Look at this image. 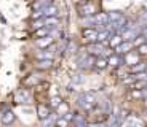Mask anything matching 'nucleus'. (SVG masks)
Wrapping results in <instances>:
<instances>
[{"mask_svg": "<svg viewBox=\"0 0 147 127\" xmlns=\"http://www.w3.org/2000/svg\"><path fill=\"white\" fill-rule=\"evenodd\" d=\"M78 13L82 18H90V16H96L98 13H101V7L98 5V2L94 0H88L78 7Z\"/></svg>", "mask_w": 147, "mask_h": 127, "instance_id": "f257e3e1", "label": "nucleus"}, {"mask_svg": "<svg viewBox=\"0 0 147 127\" xmlns=\"http://www.w3.org/2000/svg\"><path fill=\"white\" fill-rule=\"evenodd\" d=\"M78 105L83 110H91L96 105V95L94 92H85L78 97Z\"/></svg>", "mask_w": 147, "mask_h": 127, "instance_id": "f03ea898", "label": "nucleus"}, {"mask_svg": "<svg viewBox=\"0 0 147 127\" xmlns=\"http://www.w3.org/2000/svg\"><path fill=\"white\" fill-rule=\"evenodd\" d=\"M98 33H99V30L96 27H85L82 35H83V38L88 43H94V41H98Z\"/></svg>", "mask_w": 147, "mask_h": 127, "instance_id": "7ed1b4c3", "label": "nucleus"}, {"mask_svg": "<svg viewBox=\"0 0 147 127\" xmlns=\"http://www.w3.org/2000/svg\"><path fill=\"white\" fill-rule=\"evenodd\" d=\"M139 59H141V54L138 53V51H129V53H126L125 56H123V62H125L128 67H133L136 65V64H139Z\"/></svg>", "mask_w": 147, "mask_h": 127, "instance_id": "20e7f679", "label": "nucleus"}, {"mask_svg": "<svg viewBox=\"0 0 147 127\" xmlns=\"http://www.w3.org/2000/svg\"><path fill=\"white\" fill-rule=\"evenodd\" d=\"M55 38L51 35H47V37H42V38H37L35 40V46L40 48V49H48V46H51Z\"/></svg>", "mask_w": 147, "mask_h": 127, "instance_id": "39448f33", "label": "nucleus"}, {"mask_svg": "<svg viewBox=\"0 0 147 127\" xmlns=\"http://www.w3.org/2000/svg\"><path fill=\"white\" fill-rule=\"evenodd\" d=\"M30 97H29V92L26 89H19L18 92L15 94V102L16 103H29Z\"/></svg>", "mask_w": 147, "mask_h": 127, "instance_id": "423d86ee", "label": "nucleus"}, {"mask_svg": "<svg viewBox=\"0 0 147 127\" xmlns=\"http://www.w3.org/2000/svg\"><path fill=\"white\" fill-rule=\"evenodd\" d=\"M133 46H134V45H133L131 41H123V43H121L120 46H117V48H115V54L125 56L126 53H129V51H133Z\"/></svg>", "mask_w": 147, "mask_h": 127, "instance_id": "0eeeda50", "label": "nucleus"}, {"mask_svg": "<svg viewBox=\"0 0 147 127\" xmlns=\"http://www.w3.org/2000/svg\"><path fill=\"white\" fill-rule=\"evenodd\" d=\"M121 37H123V41H131V43H133V41L136 40L139 35H138V30L136 29H126L125 32L121 33Z\"/></svg>", "mask_w": 147, "mask_h": 127, "instance_id": "6e6552de", "label": "nucleus"}, {"mask_svg": "<svg viewBox=\"0 0 147 127\" xmlns=\"http://www.w3.org/2000/svg\"><path fill=\"white\" fill-rule=\"evenodd\" d=\"M121 43H123V37H121L120 33H112V35H110V38H109L110 48H117V46H120Z\"/></svg>", "mask_w": 147, "mask_h": 127, "instance_id": "1a4fd4ad", "label": "nucleus"}, {"mask_svg": "<svg viewBox=\"0 0 147 127\" xmlns=\"http://www.w3.org/2000/svg\"><path fill=\"white\" fill-rule=\"evenodd\" d=\"M43 13H45V18H53V16H58V13H59V8L56 7V5H48L47 8L43 10Z\"/></svg>", "mask_w": 147, "mask_h": 127, "instance_id": "9d476101", "label": "nucleus"}, {"mask_svg": "<svg viewBox=\"0 0 147 127\" xmlns=\"http://www.w3.org/2000/svg\"><path fill=\"white\" fill-rule=\"evenodd\" d=\"M15 119H16V116H15V113L11 111V110H7V111L2 114V122L3 124H11V122H15Z\"/></svg>", "mask_w": 147, "mask_h": 127, "instance_id": "9b49d317", "label": "nucleus"}, {"mask_svg": "<svg viewBox=\"0 0 147 127\" xmlns=\"http://www.w3.org/2000/svg\"><path fill=\"white\" fill-rule=\"evenodd\" d=\"M37 114H38V118L43 121V119H47V118H50V110L45 105H38L37 106Z\"/></svg>", "mask_w": 147, "mask_h": 127, "instance_id": "f8f14e48", "label": "nucleus"}, {"mask_svg": "<svg viewBox=\"0 0 147 127\" xmlns=\"http://www.w3.org/2000/svg\"><path fill=\"white\" fill-rule=\"evenodd\" d=\"M107 61H109V65H110V67H120L123 59H121L120 54H112L109 59H107Z\"/></svg>", "mask_w": 147, "mask_h": 127, "instance_id": "ddd939ff", "label": "nucleus"}, {"mask_svg": "<svg viewBox=\"0 0 147 127\" xmlns=\"http://www.w3.org/2000/svg\"><path fill=\"white\" fill-rule=\"evenodd\" d=\"M147 70V64L146 62H139V64H136V65L131 67V73L133 75H138V73H144Z\"/></svg>", "mask_w": 147, "mask_h": 127, "instance_id": "4468645a", "label": "nucleus"}, {"mask_svg": "<svg viewBox=\"0 0 147 127\" xmlns=\"http://www.w3.org/2000/svg\"><path fill=\"white\" fill-rule=\"evenodd\" d=\"M56 111H58V116H66L67 113H69V103H66V102H63V103H61V105L58 106V108H56Z\"/></svg>", "mask_w": 147, "mask_h": 127, "instance_id": "2eb2a0df", "label": "nucleus"}, {"mask_svg": "<svg viewBox=\"0 0 147 127\" xmlns=\"http://www.w3.org/2000/svg\"><path fill=\"white\" fill-rule=\"evenodd\" d=\"M37 67L40 70H47V68H51L53 67V59H45V61H38Z\"/></svg>", "mask_w": 147, "mask_h": 127, "instance_id": "dca6fc26", "label": "nucleus"}, {"mask_svg": "<svg viewBox=\"0 0 147 127\" xmlns=\"http://www.w3.org/2000/svg\"><path fill=\"white\" fill-rule=\"evenodd\" d=\"M110 35H112V33H110V30H107V29L99 30V33H98V41H99V43H102V41L109 40Z\"/></svg>", "mask_w": 147, "mask_h": 127, "instance_id": "f3484780", "label": "nucleus"}, {"mask_svg": "<svg viewBox=\"0 0 147 127\" xmlns=\"http://www.w3.org/2000/svg\"><path fill=\"white\" fill-rule=\"evenodd\" d=\"M107 65H109V61H107V59H104V57H96V62H94V67H96V68L102 70V68H106Z\"/></svg>", "mask_w": 147, "mask_h": 127, "instance_id": "a211bd4d", "label": "nucleus"}, {"mask_svg": "<svg viewBox=\"0 0 147 127\" xmlns=\"http://www.w3.org/2000/svg\"><path fill=\"white\" fill-rule=\"evenodd\" d=\"M58 24H59V19H58V16H53V18H45V25L47 27H58Z\"/></svg>", "mask_w": 147, "mask_h": 127, "instance_id": "6ab92c4d", "label": "nucleus"}, {"mask_svg": "<svg viewBox=\"0 0 147 127\" xmlns=\"http://www.w3.org/2000/svg\"><path fill=\"white\" fill-rule=\"evenodd\" d=\"M37 59L38 61H45V59H53V51H48V49H43L37 54Z\"/></svg>", "mask_w": 147, "mask_h": 127, "instance_id": "aec40b11", "label": "nucleus"}, {"mask_svg": "<svg viewBox=\"0 0 147 127\" xmlns=\"http://www.w3.org/2000/svg\"><path fill=\"white\" fill-rule=\"evenodd\" d=\"M37 83H38V78H37L35 75H29L26 80H24V86H29V87L30 86H35Z\"/></svg>", "mask_w": 147, "mask_h": 127, "instance_id": "412c9836", "label": "nucleus"}, {"mask_svg": "<svg viewBox=\"0 0 147 127\" xmlns=\"http://www.w3.org/2000/svg\"><path fill=\"white\" fill-rule=\"evenodd\" d=\"M50 32H51V29H50V27H42V29H38V30L35 32V38L47 37V35H50Z\"/></svg>", "mask_w": 147, "mask_h": 127, "instance_id": "4be33fe9", "label": "nucleus"}, {"mask_svg": "<svg viewBox=\"0 0 147 127\" xmlns=\"http://www.w3.org/2000/svg\"><path fill=\"white\" fill-rule=\"evenodd\" d=\"M109 18H110V22H115V21H118V19L123 18V15H121L120 11H110Z\"/></svg>", "mask_w": 147, "mask_h": 127, "instance_id": "5701e85b", "label": "nucleus"}, {"mask_svg": "<svg viewBox=\"0 0 147 127\" xmlns=\"http://www.w3.org/2000/svg\"><path fill=\"white\" fill-rule=\"evenodd\" d=\"M61 103H63V98L59 97V95H55V97L51 98V102H50V106H51V108H58Z\"/></svg>", "mask_w": 147, "mask_h": 127, "instance_id": "b1692460", "label": "nucleus"}, {"mask_svg": "<svg viewBox=\"0 0 147 127\" xmlns=\"http://www.w3.org/2000/svg\"><path fill=\"white\" fill-rule=\"evenodd\" d=\"M144 43H147V38L144 35H139L136 40L133 41V45H134V46H141V45H144Z\"/></svg>", "mask_w": 147, "mask_h": 127, "instance_id": "393cba45", "label": "nucleus"}, {"mask_svg": "<svg viewBox=\"0 0 147 127\" xmlns=\"http://www.w3.org/2000/svg\"><path fill=\"white\" fill-rule=\"evenodd\" d=\"M72 81L75 84H82L85 81V78H83V75H82V73H77V75H74L72 76Z\"/></svg>", "mask_w": 147, "mask_h": 127, "instance_id": "a878e982", "label": "nucleus"}, {"mask_svg": "<svg viewBox=\"0 0 147 127\" xmlns=\"http://www.w3.org/2000/svg\"><path fill=\"white\" fill-rule=\"evenodd\" d=\"M67 124H69V121H67L66 118H59V119L56 121V126L58 127H67Z\"/></svg>", "mask_w": 147, "mask_h": 127, "instance_id": "bb28decb", "label": "nucleus"}, {"mask_svg": "<svg viewBox=\"0 0 147 127\" xmlns=\"http://www.w3.org/2000/svg\"><path fill=\"white\" fill-rule=\"evenodd\" d=\"M138 53H139L141 56H147V43L141 45V46H138Z\"/></svg>", "mask_w": 147, "mask_h": 127, "instance_id": "cd10ccee", "label": "nucleus"}]
</instances>
